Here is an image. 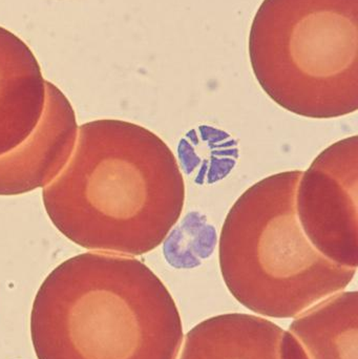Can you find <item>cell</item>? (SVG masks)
<instances>
[{
  "mask_svg": "<svg viewBox=\"0 0 358 359\" xmlns=\"http://www.w3.org/2000/svg\"><path fill=\"white\" fill-rule=\"evenodd\" d=\"M42 200L71 242L136 257L166 240L181 217L185 184L159 136L130 122L96 120L78 128L71 158Z\"/></svg>",
  "mask_w": 358,
  "mask_h": 359,
  "instance_id": "1",
  "label": "cell"
},
{
  "mask_svg": "<svg viewBox=\"0 0 358 359\" xmlns=\"http://www.w3.org/2000/svg\"><path fill=\"white\" fill-rule=\"evenodd\" d=\"M38 359H178L182 320L162 280L139 259L81 253L55 268L34 299Z\"/></svg>",
  "mask_w": 358,
  "mask_h": 359,
  "instance_id": "2",
  "label": "cell"
},
{
  "mask_svg": "<svg viewBox=\"0 0 358 359\" xmlns=\"http://www.w3.org/2000/svg\"><path fill=\"white\" fill-rule=\"evenodd\" d=\"M300 170L280 172L248 188L221 231V272L235 299L254 313L294 318L342 292L357 269L322 255L296 212Z\"/></svg>",
  "mask_w": 358,
  "mask_h": 359,
  "instance_id": "3",
  "label": "cell"
},
{
  "mask_svg": "<svg viewBox=\"0 0 358 359\" xmlns=\"http://www.w3.org/2000/svg\"><path fill=\"white\" fill-rule=\"evenodd\" d=\"M254 76L290 113L333 119L358 109V0H264L249 35Z\"/></svg>",
  "mask_w": 358,
  "mask_h": 359,
  "instance_id": "4",
  "label": "cell"
},
{
  "mask_svg": "<svg viewBox=\"0 0 358 359\" xmlns=\"http://www.w3.org/2000/svg\"><path fill=\"white\" fill-rule=\"evenodd\" d=\"M358 137L322 151L303 172L296 212L311 244L344 267H358Z\"/></svg>",
  "mask_w": 358,
  "mask_h": 359,
  "instance_id": "5",
  "label": "cell"
},
{
  "mask_svg": "<svg viewBox=\"0 0 358 359\" xmlns=\"http://www.w3.org/2000/svg\"><path fill=\"white\" fill-rule=\"evenodd\" d=\"M77 135L71 103L46 81V109L39 126L20 147L0 157V196H17L48 185L67 165Z\"/></svg>",
  "mask_w": 358,
  "mask_h": 359,
  "instance_id": "6",
  "label": "cell"
},
{
  "mask_svg": "<svg viewBox=\"0 0 358 359\" xmlns=\"http://www.w3.org/2000/svg\"><path fill=\"white\" fill-rule=\"evenodd\" d=\"M183 344L179 359H307L289 331L250 314L208 318Z\"/></svg>",
  "mask_w": 358,
  "mask_h": 359,
  "instance_id": "7",
  "label": "cell"
},
{
  "mask_svg": "<svg viewBox=\"0 0 358 359\" xmlns=\"http://www.w3.org/2000/svg\"><path fill=\"white\" fill-rule=\"evenodd\" d=\"M46 104V80L29 46L0 27V157L35 132Z\"/></svg>",
  "mask_w": 358,
  "mask_h": 359,
  "instance_id": "8",
  "label": "cell"
},
{
  "mask_svg": "<svg viewBox=\"0 0 358 359\" xmlns=\"http://www.w3.org/2000/svg\"><path fill=\"white\" fill-rule=\"evenodd\" d=\"M307 359H358V293L340 292L294 318L289 327Z\"/></svg>",
  "mask_w": 358,
  "mask_h": 359,
  "instance_id": "9",
  "label": "cell"
},
{
  "mask_svg": "<svg viewBox=\"0 0 358 359\" xmlns=\"http://www.w3.org/2000/svg\"><path fill=\"white\" fill-rule=\"evenodd\" d=\"M164 241V255L172 265L193 267L214 251L216 233L203 215L191 213Z\"/></svg>",
  "mask_w": 358,
  "mask_h": 359,
  "instance_id": "10",
  "label": "cell"
}]
</instances>
